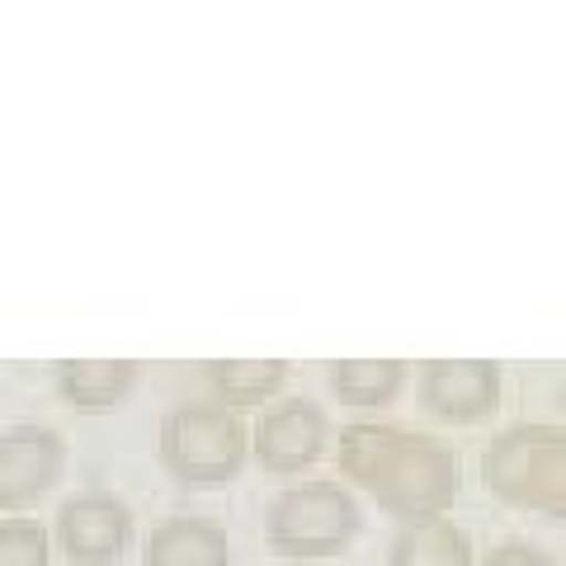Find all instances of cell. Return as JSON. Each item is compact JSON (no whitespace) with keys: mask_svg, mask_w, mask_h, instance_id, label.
I'll return each mask as SVG.
<instances>
[{"mask_svg":"<svg viewBox=\"0 0 566 566\" xmlns=\"http://www.w3.org/2000/svg\"><path fill=\"white\" fill-rule=\"evenodd\" d=\"M420 401L439 420L472 424L501 401V364L491 359H430L420 374Z\"/></svg>","mask_w":566,"mask_h":566,"instance_id":"8992f818","label":"cell"},{"mask_svg":"<svg viewBox=\"0 0 566 566\" xmlns=\"http://www.w3.org/2000/svg\"><path fill=\"white\" fill-rule=\"evenodd\" d=\"M340 468L359 482L382 510L401 520L444 515L458 491V463L439 439L387 424H349L340 430Z\"/></svg>","mask_w":566,"mask_h":566,"instance_id":"6da1fadb","label":"cell"},{"mask_svg":"<svg viewBox=\"0 0 566 566\" xmlns=\"http://www.w3.org/2000/svg\"><path fill=\"white\" fill-rule=\"evenodd\" d=\"M133 538V515L118 495H71L57 515V543L76 566H109Z\"/></svg>","mask_w":566,"mask_h":566,"instance_id":"ba28073f","label":"cell"},{"mask_svg":"<svg viewBox=\"0 0 566 566\" xmlns=\"http://www.w3.org/2000/svg\"><path fill=\"white\" fill-rule=\"evenodd\" d=\"M208 382L222 397V406H264L289 382V364L283 359H212Z\"/></svg>","mask_w":566,"mask_h":566,"instance_id":"7c38bea8","label":"cell"},{"mask_svg":"<svg viewBox=\"0 0 566 566\" xmlns=\"http://www.w3.org/2000/svg\"><path fill=\"white\" fill-rule=\"evenodd\" d=\"M142 562L147 566H227V534L222 524L199 520V515H180L151 528L147 547H142Z\"/></svg>","mask_w":566,"mask_h":566,"instance_id":"9c48e42d","label":"cell"},{"mask_svg":"<svg viewBox=\"0 0 566 566\" xmlns=\"http://www.w3.org/2000/svg\"><path fill=\"white\" fill-rule=\"evenodd\" d=\"M406 364L401 359H335L331 392L345 406H382L401 392Z\"/></svg>","mask_w":566,"mask_h":566,"instance_id":"4fadbf2b","label":"cell"},{"mask_svg":"<svg viewBox=\"0 0 566 566\" xmlns=\"http://www.w3.org/2000/svg\"><path fill=\"white\" fill-rule=\"evenodd\" d=\"M66 463V444L48 424H10L0 434V510H29L43 501Z\"/></svg>","mask_w":566,"mask_h":566,"instance_id":"5b68a950","label":"cell"},{"mask_svg":"<svg viewBox=\"0 0 566 566\" xmlns=\"http://www.w3.org/2000/svg\"><path fill=\"white\" fill-rule=\"evenodd\" d=\"M392 566H472V543L444 515L406 520L392 543Z\"/></svg>","mask_w":566,"mask_h":566,"instance_id":"8fae6325","label":"cell"},{"mask_svg":"<svg viewBox=\"0 0 566 566\" xmlns=\"http://www.w3.org/2000/svg\"><path fill=\"white\" fill-rule=\"evenodd\" d=\"M486 486L510 505L543 510L562 520L566 510V434L557 424H515L495 434L482 453Z\"/></svg>","mask_w":566,"mask_h":566,"instance_id":"7a4b0ae2","label":"cell"},{"mask_svg":"<svg viewBox=\"0 0 566 566\" xmlns=\"http://www.w3.org/2000/svg\"><path fill=\"white\" fill-rule=\"evenodd\" d=\"M245 453H251L245 424L227 406L189 401V406H175L161 420V458L180 482H193V486L232 482L245 463Z\"/></svg>","mask_w":566,"mask_h":566,"instance_id":"3957f363","label":"cell"},{"mask_svg":"<svg viewBox=\"0 0 566 566\" xmlns=\"http://www.w3.org/2000/svg\"><path fill=\"white\" fill-rule=\"evenodd\" d=\"M326 449V411L312 397H289L270 406L251 430V453L270 472H303Z\"/></svg>","mask_w":566,"mask_h":566,"instance_id":"52a82bcc","label":"cell"},{"mask_svg":"<svg viewBox=\"0 0 566 566\" xmlns=\"http://www.w3.org/2000/svg\"><path fill=\"white\" fill-rule=\"evenodd\" d=\"M482 566H557V562L547 553H538L534 543H501L482 557Z\"/></svg>","mask_w":566,"mask_h":566,"instance_id":"9a60e30c","label":"cell"},{"mask_svg":"<svg viewBox=\"0 0 566 566\" xmlns=\"http://www.w3.org/2000/svg\"><path fill=\"white\" fill-rule=\"evenodd\" d=\"M52 562V538L39 520L14 515L0 520V566H48Z\"/></svg>","mask_w":566,"mask_h":566,"instance_id":"5bb4252c","label":"cell"},{"mask_svg":"<svg viewBox=\"0 0 566 566\" xmlns=\"http://www.w3.org/2000/svg\"><path fill=\"white\" fill-rule=\"evenodd\" d=\"M137 382V359H62L57 392L76 411H109Z\"/></svg>","mask_w":566,"mask_h":566,"instance_id":"30bf717a","label":"cell"},{"mask_svg":"<svg viewBox=\"0 0 566 566\" xmlns=\"http://www.w3.org/2000/svg\"><path fill=\"white\" fill-rule=\"evenodd\" d=\"M354 534H359V505L340 482L289 486L270 510V543L289 557L345 553Z\"/></svg>","mask_w":566,"mask_h":566,"instance_id":"277c9868","label":"cell"}]
</instances>
